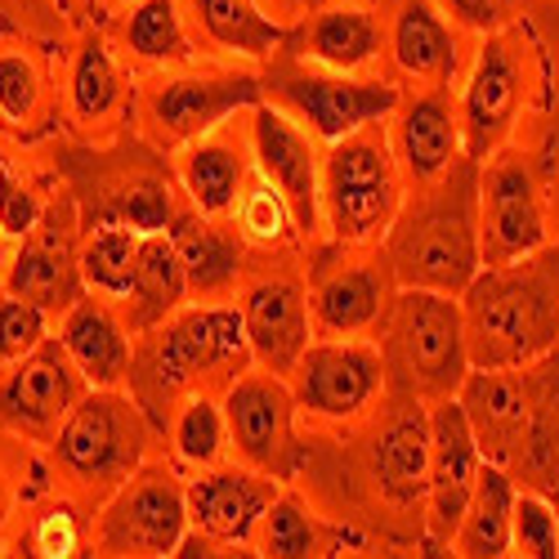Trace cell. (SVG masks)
I'll list each match as a JSON object with an SVG mask.
<instances>
[{
  "label": "cell",
  "instance_id": "obj_49",
  "mask_svg": "<svg viewBox=\"0 0 559 559\" xmlns=\"http://www.w3.org/2000/svg\"><path fill=\"white\" fill-rule=\"evenodd\" d=\"M0 238H5V233H0Z\"/></svg>",
  "mask_w": 559,
  "mask_h": 559
},
{
  "label": "cell",
  "instance_id": "obj_6",
  "mask_svg": "<svg viewBox=\"0 0 559 559\" xmlns=\"http://www.w3.org/2000/svg\"><path fill=\"white\" fill-rule=\"evenodd\" d=\"M403 206L399 157L381 130H354L322 157V211L336 242H377Z\"/></svg>",
  "mask_w": 559,
  "mask_h": 559
},
{
  "label": "cell",
  "instance_id": "obj_20",
  "mask_svg": "<svg viewBox=\"0 0 559 559\" xmlns=\"http://www.w3.org/2000/svg\"><path fill=\"white\" fill-rule=\"evenodd\" d=\"M260 95L264 81L255 76H175L148 95V117L179 144H193L238 108H255Z\"/></svg>",
  "mask_w": 559,
  "mask_h": 559
},
{
  "label": "cell",
  "instance_id": "obj_5",
  "mask_svg": "<svg viewBox=\"0 0 559 559\" xmlns=\"http://www.w3.org/2000/svg\"><path fill=\"white\" fill-rule=\"evenodd\" d=\"M559 367H546V377L520 367H475L461 385V407L471 416L484 461H497L506 471L533 475V452L546 448L550 461H559Z\"/></svg>",
  "mask_w": 559,
  "mask_h": 559
},
{
  "label": "cell",
  "instance_id": "obj_3",
  "mask_svg": "<svg viewBox=\"0 0 559 559\" xmlns=\"http://www.w3.org/2000/svg\"><path fill=\"white\" fill-rule=\"evenodd\" d=\"M465 341L471 367H528L559 345V247L528 260L479 269L465 287Z\"/></svg>",
  "mask_w": 559,
  "mask_h": 559
},
{
  "label": "cell",
  "instance_id": "obj_29",
  "mask_svg": "<svg viewBox=\"0 0 559 559\" xmlns=\"http://www.w3.org/2000/svg\"><path fill=\"white\" fill-rule=\"evenodd\" d=\"M515 479H510L506 465L484 461L475 497L465 506L461 528L452 537L456 555H471V559H501L510 555V524H515Z\"/></svg>",
  "mask_w": 559,
  "mask_h": 559
},
{
  "label": "cell",
  "instance_id": "obj_34",
  "mask_svg": "<svg viewBox=\"0 0 559 559\" xmlns=\"http://www.w3.org/2000/svg\"><path fill=\"white\" fill-rule=\"evenodd\" d=\"M170 439H175V456L193 471H211L228 448V416L224 403H215L211 394H193L183 399V407L170 421Z\"/></svg>",
  "mask_w": 559,
  "mask_h": 559
},
{
  "label": "cell",
  "instance_id": "obj_24",
  "mask_svg": "<svg viewBox=\"0 0 559 559\" xmlns=\"http://www.w3.org/2000/svg\"><path fill=\"white\" fill-rule=\"evenodd\" d=\"M59 341L72 354L76 371L90 381V390H117L130 371V328L126 318H117L104 300L81 296L63 322H59Z\"/></svg>",
  "mask_w": 559,
  "mask_h": 559
},
{
  "label": "cell",
  "instance_id": "obj_7",
  "mask_svg": "<svg viewBox=\"0 0 559 559\" xmlns=\"http://www.w3.org/2000/svg\"><path fill=\"white\" fill-rule=\"evenodd\" d=\"M148 448V416L117 390H85L55 435L59 471L85 488H121Z\"/></svg>",
  "mask_w": 559,
  "mask_h": 559
},
{
  "label": "cell",
  "instance_id": "obj_47",
  "mask_svg": "<svg viewBox=\"0 0 559 559\" xmlns=\"http://www.w3.org/2000/svg\"><path fill=\"white\" fill-rule=\"evenodd\" d=\"M550 506H555V520H559V488H555V497H550Z\"/></svg>",
  "mask_w": 559,
  "mask_h": 559
},
{
  "label": "cell",
  "instance_id": "obj_46",
  "mask_svg": "<svg viewBox=\"0 0 559 559\" xmlns=\"http://www.w3.org/2000/svg\"><path fill=\"white\" fill-rule=\"evenodd\" d=\"M5 506H10V492H5V475H0V520H5Z\"/></svg>",
  "mask_w": 559,
  "mask_h": 559
},
{
  "label": "cell",
  "instance_id": "obj_40",
  "mask_svg": "<svg viewBox=\"0 0 559 559\" xmlns=\"http://www.w3.org/2000/svg\"><path fill=\"white\" fill-rule=\"evenodd\" d=\"M40 341H45V309L10 292L0 300V367H14Z\"/></svg>",
  "mask_w": 559,
  "mask_h": 559
},
{
  "label": "cell",
  "instance_id": "obj_42",
  "mask_svg": "<svg viewBox=\"0 0 559 559\" xmlns=\"http://www.w3.org/2000/svg\"><path fill=\"white\" fill-rule=\"evenodd\" d=\"M81 550V528H76V515L68 506L59 510H45L36 520V533H32V555H45V559H63V555H76Z\"/></svg>",
  "mask_w": 559,
  "mask_h": 559
},
{
  "label": "cell",
  "instance_id": "obj_13",
  "mask_svg": "<svg viewBox=\"0 0 559 559\" xmlns=\"http://www.w3.org/2000/svg\"><path fill=\"white\" fill-rule=\"evenodd\" d=\"M85 385L90 381L76 371L63 341H40L0 381V426H10L14 435L36 443H55L68 412L81 403Z\"/></svg>",
  "mask_w": 559,
  "mask_h": 559
},
{
  "label": "cell",
  "instance_id": "obj_41",
  "mask_svg": "<svg viewBox=\"0 0 559 559\" xmlns=\"http://www.w3.org/2000/svg\"><path fill=\"white\" fill-rule=\"evenodd\" d=\"M40 104V72L27 55H0V117L32 121Z\"/></svg>",
  "mask_w": 559,
  "mask_h": 559
},
{
  "label": "cell",
  "instance_id": "obj_44",
  "mask_svg": "<svg viewBox=\"0 0 559 559\" xmlns=\"http://www.w3.org/2000/svg\"><path fill=\"white\" fill-rule=\"evenodd\" d=\"M439 10L471 32H492L501 23V0H439Z\"/></svg>",
  "mask_w": 559,
  "mask_h": 559
},
{
  "label": "cell",
  "instance_id": "obj_19",
  "mask_svg": "<svg viewBox=\"0 0 559 559\" xmlns=\"http://www.w3.org/2000/svg\"><path fill=\"white\" fill-rule=\"evenodd\" d=\"M277 501V479L260 471H211L189 484V524L219 546H251Z\"/></svg>",
  "mask_w": 559,
  "mask_h": 559
},
{
  "label": "cell",
  "instance_id": "obj_26",
  "mask_svg": "<svg viewBox=\"0 0 559 559\" xmlns=\"http://www.w3.org/2000/svg\"><path fill=\"white\" fill-rule=\"evenodd\" d=\"M170 238L179 247V260H183V273H189V292L193 296H206V300H219L238 287L242 277V238L215 224V215H202L198 206L193 211H179L175 224H170Z\"/></svg>",
  "mask_w": 559,
  "mask_h": 559
},
{
  "label": "cell",
  "instance_id": "obj_43",
  "mask_svg": "<svg viewBox=\"0 0 559 559\" xmlns=\"http://www.w3.org/2000/svg\"><path fill=\"white\" fill-rule=\"evenodd\" d=\"M40 202H36V193L32 189H23L19 179H10V189L0 193V233H5V238H27V233L40 224Z\"/></svg>",
  "mask_w": 559,
  "mask_h": 559
},
{
  "label": "cell",
  "instance_id": "obj_25",
  "mask_svg": "<svg viewBox=\"0 0 559 559\" xmlns=\"http://www.w3.org/2000/svg\"><path fill=\"white\" fill-rule=\"evenodd\" d=\"M371 475L385 501L412 506L430 488V412L426 403H399L371 448Z\"/></svg>",
  "mask_w": 559,
  "mask_h": 559
},
{
  "label": "cell",
  "instance_id": "obj_12",
  "mask_svg": "<svg viewBox=\"0 0 559 559\" xmlns=\"http://www.w3.org/2000/svg\"><path fill=\"white\" fill-rule=\"evenodd\" d=\"M189 533V488H179L166 465L134 471L104 510V555H175Z\"/></svg>",
  "mask_w": 559,
  "mask_h": 559
},
{
  "label": "cell",
  "instance_id": "obj_31",
  "mask_svg": "<svg viewBox=\"0 0 559 559\" xmlns=\"http://www.w3.org/2000/svg\"><path fill=\"white\" fill-rule=\"evenodd\" d=\"M305 55L332 72H358L381 55V27L358 5H332L305 27Z\"/></svg>",
  "mask_w": 559,
  "mask_h": 559
},
{
  "label": "cell",
  "instance_id": "obj_10",
  "mask_svg": "<svg viewBox=\"0 0 559 559\" xmlns=\"http://www.w3.org/2000/svg\"><path fill=\"white\" fill-rule=\"evenodd\" d=\"M550 238L546 228V198L537 170L524 153L497 148L492 162L479 170V242L484 269H501L528 260Z\"/></svg>",
  "mask_w": 559,
  "mask_h": 559
},
{
  "label": "cell",
  "instance_id": "obj_22",
  "mask_svg": "<svg viewBox=\"0 0 559 559\" xmlns=\"http://www.w3.org/2000/svg\"><path fill=\"white\" fill-rule=\"evenodd\" d=\"M461 153H465L461 112L452 108V99L439 85L430 95H416L412 104H403L399 126H394V157L416 189L435 183Z\"/></svg>",
  "mask_w": 559,
  "mask_h": 559
},
{
  "label": "cell",
  "instance_id": "obj_18",
  "mask_svg": "<svg viewBox=\"0 0 559 559\" xmlns=\"http://www.w3.org/2000/svg\"><path fill=\"white\" fill-rule=\"evenodd\" d=\"M251 144H255L260 170L292 202L300 233L313 238L318 224H322V162H318V153L309 144V134L283 108L255 104L251 108Z\"/></svg>",
  "mask_w": 559,
  "mask_h": 559
},
{
  "label": "cell",
  "instance_id": "obj_16",
  "mask_svg": "<svg viewBox=\"0 0 559 559\" xmlns=\"http://www.w3.org/2000/svg\"><path fill=\"white\" fill-rule=\"evenodd\" d=\"M296 403L328 421H349L385 390V362L377 345L358 341H318L300 354L292 371Z\"/></svg>",
  "mask_w": 559,
  "mask_h": 559
},
{
  "label": "cell",
  "instance_id": "obj_2",
  "mask_svg": "<svg viewBox=\"0 0 559 559\" xmlns=\"http://www.w3.org/2000/svg\"><path fill=\"white\" fill-rule=\"evenodd\" d=\"M479 170L484 162L461 153L435 183H421V198L399 206L394 224L385 228L394 287L465 296V287L479 277Z\"/></svg>",
  "mask_w": 559,
  "mask_h": 559
},
{
  "label": "cell",
  "instance_id": "obj_35",
  "mask_svg": "<svg viewBox=\"0 0 559 559\" xmlns=\"http://www.w3.org/2000/svg\"><path fill=\"white\" fill-rule=\"evenodd\" d=\"M233 211H238V224H242L247 238H255L264 247H283V242H292V233H300L292 202L283 198V189H277L264 170L242 189V198Z\"/></svg>",
  "mask_w": 559,
  "mask_h": 559
},
{
  "label": "cell",
  "instance_id": "obj_4",
  "mask_svg": "<svg viewBox=\"0 0 559 559\" xmlns=\"http://www.w3.org/2000/svg\"><path fill=\"white\" fill-rule=\"evenodd\" d=\"M371 328H377L385 390L394 403H439L461 394L471 377V341H465V309L456 296L399 287Z\"/></svg>",
  "mask_w": 559,
  "mask_h": 559
},
{
  "label": "cell",
  "instance_id": "obj_9",
  "mask_svg": "<svg viewBox=\"0 0 559 559\" xmlns=\"http://www.w3.org/2000/svg\"><path fill=\"white\" fill-rule=\"evenodd\" d=\"M72 189L81 202V228L126 224L134 233H166L179 215L170 175L153 157L112 153V157H90L85 166L72 162Z\"/></svg>",
  "mask_w": 559,
  "mask_h": 559
},
{
  "label": "cell",
  "instance_id": "obj_8",
  "mask_svg": "<svg viewBox=\"0 0 559 559\" xmlns=\"http://www.w3.org/2000/svg\"><path fill=\"white\" fill-rule=\"evenodd\" d=\"M264 95L305 121V130L322 144H341L345 134L385 121L403 104L399 85L390 81H354L349 72H313L300 63H277L264 76Z\"/></svg>",
  "mask_w": 559,
  "mask_h": 559
},
{
  "label": "cell",
  "instance_id": "obj_30",
  "mask_svg": "<svg viewBox=\"0 0 559 559\" xmlns=\"http://www.w3.org/2000/svg\"><path fill=\"white\" fill-rule=\"evenodd\" d=\"M183 193L202 215H228L247 189V162L228 139H193L189 153L179 157Z\"/></svg>",
  "mask_w": 559,
  "mask_h": 559
},
{
  "label": "cell",
  "instance_id": "obj_11",
  "mask_svg": "<svg viewBox=\"0 0 559 559\" xmlns=\"http://www.w3.org/2000/svg\"><path fill=\"white\" fill-rule=\"evenodd\" d=\"M296 390L260 371V377H238L224 390V416H228V443L260 475H273L277 484L300 471V443H296Z\"/></svg>",
  "mask_w": 559,
  "mask_h": 559
},
{
  "label": "cell",
  "instance_id": "obj_38",
  "mask_svg": "<svg viewBox=\"0 0 559 559\" xmlns=\"http://www.w3.org/2000/svg\"><path fill=\"white\" fill-rule=\"evenodd\" d=\"M260 550L273 555V559H305V555L318 550V528H313L300 497L277 492L269 515L260 520Z\"/></svg>",
  "mask_w": 559,
  "mask_h": 559
},
{
  "label": "cell",
  "instance_id": "obj_23",
  "mask_svg": "<svg viewBox=\"0 0 559 559\" xmlns=\"http://www.w3.org/2000/svg\"><path fill=\"white\" fill-rule=\"evenodd\" d=\"M390 283H394V269H390L385 255L367 260L358 269H341V273L318 277L313 300H309L313 332L322 341H341V336L367 332L390 300Z\"/></svg>",
  "mask_w": 559,
  "mask_h": 559
},
{
  "label": "cell",
  "instance_id": "obj_1",
  "mask_svg": "<svg viewBox=\"0 0 559 559\" xmlns=\"http://www.w3.org/2000/svg\"><path fill=\"white\" fill-rule=\"evenodd\" d=\"M255 362L242 309L233 305H206L179 318H166L162 328L139 332V345L130 349V399L144 407L148 426L166 435L183 399L228 390L247 367Z\"/></svg>",
  "mask_w": 559,
  "mask_h": 559
},
{
  "label": "cell",
  "instance_id": "obj_15",
  "mask_svg": "<svg viewBox=\"0 0 559 559\" xmlns=\"http://www.w3.org/2000/svg\"><path fill=\"white\" fill-rule=\"evenodd\" d=\"M484 471V452L475 439V426L465 416L461 399H439L430 403V546H452L465 506L475 497Z\"/></svg>",
  "mask_w": 559,
  "mask_h": 559
},
{
  "label": "cell",
  "instance_id": "obj_21",
  "mask_svg": "<svg viewBox=\"0 0 559 559\" xmlns=\"http://www.w3.org/2000/svg\"><path fill=\"white\" fill-rule=\"evenodd\" d=\"M242 322H247V341L251 354L264 371L273 377H292L300 354L309 349V332H313V313L309 300L296 283L287 277H264V283L247 287L242 296Z\"/></svg>",
  "mask_w": 559,
  "mask_h": 559
},
{
  "label": "cell",
  "instance_id": "obj_14",
  "mask_svg": "<svg viewBox=\"0 0 559 559\" xmlns=\"http://www.w3.org/2000/svg\"><path fill=\"white\" fill-rule=\"evenodd\" d=\"M76 206L72 198H59L45 206L40 224L19 242V255L10 264V292L40 305L45 313H68L85 296V273L76 251Z\"/></svg>",
  "mask_w": 559,
  "mask_h": 559
},
{
  "label": "cell",
  "instance_id": "obj_32",
  "mask_svg": "<svg viewBox=\"0 0 559 559\" xmlns=\"http://www.w3.org/2000/svg\"><path fill=\"white\" fill-rule=\"evenodd\" d=\"M198 27L219 45V50L264 59L287 40V32L277 27L269 14H260L255 0H189Z\"/></svg>",
  "mask_w": 559,
  "mask_h": 559
},
{
  "label": "cell",
  "instance_id": "obj_27",
  "mask_svg": "<svg viewBox=\"0 0 559 559\" xmlns=\"http://www.w3.org/2000/svg\"><path fill=\"white\" fill-rule=\"evenodd\" d=\"M189 273H183L179 247L170 233H144L139 247V269H134V287L126 296V328L130 336L162 328L166 318H175L189 300Z\"/></svg>",
  "mask_w": 559,
  "mask_h": 559
},
{
  "label": "cell",
  "instance_id": "obj_37",
  "mask_svg": "<svg viewBox=\"0 0 559 559\" xmlns=\"http://www.w3.org/2000/svg\"><path fill=\"white\" fill-rule=\"evenodd\" d=\"M117 99H121V76L104 50V40L90 36L76 55V68H72V108L85 121H99L117 108Z\"/></svg>",
  "mask_w": 559,
  "mask_h": 559
},
{
  "label": "cell",
  "instance_id": "obj_33",
  "mask_svg": "<svg viewBox=\"0 0 559 559\" xmlns=\"http://www.w3.org/2000/svg\"><path fill=\"white\" fill-rule=\"evenodd\" d=\"M139 247H144V233H134V228H126V224L90 228V238H85V247H81L85 287H95V292H104V296L126 300L130 287H134Z\"/></svg>",
  "mask_w": 559,
  "mask_h": 559
},
{
  "label": "cell",
  "instance_id": "obj_45",
  "mask_svg": "<svg viewBox=\"0 0 559 559\" xmlns=\"http://www.w3.org/2000/svg\"><path fill=\"white\" fill-rule=\"evenodd\" d=\"M10 179H14V175H10V166H5V157H0V193H5V189H10Z\"/></svg>",
  "mask_w": 559,
  "mask_h": 559
},
{
  "label": "cell",
  "instance_id": "obj_28",
  "mask_svg": "<svg viewBox=\"0 0 559 559\" xmlns=\"http://www.w3.org/2000/svg\"><path fill=\"white\" fill-rule=\"evenodd\" d=\"M390 45H394V63L416 76V81H430V85H448L461 68V45H456V32L452 23L443 19L439 5L430 0H403L399 14H394V32H390Z\"/></svg>",
  "mask_w": 559,
  "mask_h": 559
},
{
  "label": "cell",
  "instance_id": "obj_36",
  "mask_svg": "<svg viewBox=\"0 0 559 559\" xmlns=\"http://www.w3.org/2000/svg\"><path fill=\"white\" fill-rule=\"evenodd\" d=\"M126 45L148 63L189 59V40H183L175 0H139L126 23Z\"/></svg>",
  "mask_w": 559,
  "mask_h": 559
},
{
  "label": "cell",
  "instance_id": "obj_17",
  "mask_svg": "<svg viewBox=\"0 0 559 559\" xmlns=\"http://www.w3.org/2000/svg\"><path fill=\"white\" fill-rule=\"evenodd\" d=\"M524 104V59L506 36H488L461 95V139L475 162H488Z\"/></svg>",
  "mask_w": 559,
  "mask_h": 559
},
{
  "label": "cell",
  "instance_id": "obj_48",
  "mask_svg": "<svg viewBox=\"0 0 559 559\" xmlns=\"http://www.w3.org/2000/svg\"><path fill=\"white\" fill-rule=\"evenodd\" d=\"M292 5H305V0H292Z\"/></svg>",
  "mask_w": 559,
  "mask_h": 559
},
{
  "label": "cell",
  "instance_id": "obj_39",
  "mask_svg": "<svg viewBox=\"0 0 559 559\" xmlns=\"http://www.w3.org/2000/svg\"><path fill=\"white\" fill-rule=\"evenodd\" d=\"M510 550L533 555V559H555L559 555V520L555 506L537 492L515 497V524H510Z\"/></svg>",
  "mask_w": 559,
  "mask_h": 559
}]
</instances>
